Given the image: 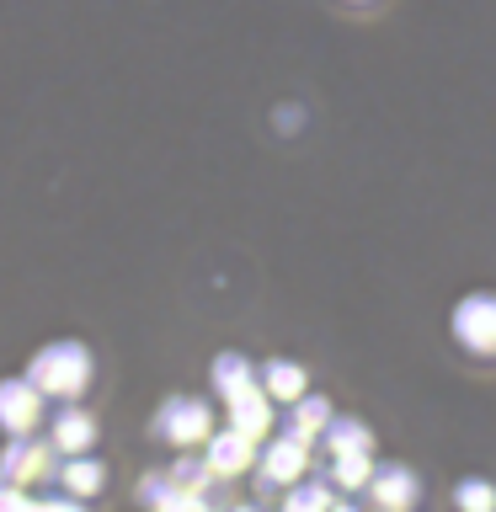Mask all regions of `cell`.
Segmentation results:
<instances>
[{
	"label": "cell",
	"mask_w": 496,
	"mask_h": 512,
	"mask_svg": "<svg viewBox=\"0 0 496 512\" xmlns=\"http://www.w3.org/2000/svg\"><path fill=\"white\" fill-rule=\"evenodd\" d=\"M454 507L459 512H496V486L486 475H464L454 486Z\"/></svg>",
	"instance_id": "cell-17"
},
{
	"label": "cell",
	"mask_w": 496,
	"mask_h": 512,
	"mask_svg": "<svg viewBox=\"0 0 496 512\" xmlns=\"http://www.w3.org/2000/svg\"><path fill=\"white\" fill-rule=\"evenodd\" d=\"M96 443V422L86 411H75V406H64L54 416V448H64V454H86V448Z\"/></svg>",
	"instance_id": "cell-13"
},
{
	"label": "cell",
	"mask_w": 496,
	"mask_h": 512,
	"mask_svg": "<svg viewBox=\"0 0 496 512\" xmlns=\"http://www.w3.org/2000/svg\"><path fill=\"white\" fill-rule=\"evenodd\" d=\"M368 502L379 512H416V502H422V475L406 470V464H374Z\"/></svg>",
	"instance_id": "cell-5"
},
{
	"label": "cell",
	"mask_w": 496,
	"mask_h": 512,
	"mask_svg": "<svg viewBox=\"0 0 496 512\" xmlns=\"http://www.w3.org/2000/svg\"><path fill=\"white\" fill-rule=\"evenodd\" d=\"M331 512H358V507H347V502H336V507H331Z\"/></svg>",
	"instance_id": "cell-20"
},
{
	"label": "cell",
	"mask_w": 496,
	"mask_h": 512,
	"mask_svg": "<svg viewBox=\"0 0 496 512\" xmlns=\"http://www.w3.org/2000/svg\"><path fill=\"white\" fill-rule=\"evenodd\" d=\"M224 406H230V427H240L246 438H256V443H262L267 432H272V395L262 390V384H251V390L230 395Z\"/></svg>",
	"instance_id": "cell-8"
},
{
	"label": "cell",
	"mask_w": 496,
	"mask_h": 512,
	"mask_svg": "<svg viewBox=\"0 0 496 512\" xmlns=\"http://www.w3.org/2000/svg\"><path fill=\"white\" fill-rule=\"evenodd\" d=\"M256 464H262V480H272V486H294V480H304V470H310V443L283 427L278 438H262Z\"/></svg>",
	"instance_id": "cell-4"
},
{
	"label": "cell",
	"mask_w": 496,
	"mask_h": 512,
	"mask_svg": "<svg viewBox=\"0 0 496 512\" xmlns=\"http://www.w3.org/2000/svg\"><path fill=\"white\" fill-rule=\"evenodd\" d=\"M38 411H43V390L32 379H6L0 384V432L27 438L32 422H38Z\"/></svg>",
	"instance_id": "cell-7"
},
{
	"label": "cell",
	"mask_w": 496,
	"mask_h": 512,
	"mask_svg": "<svg viewBox=\"0 0 496 512\" xmlns=\"http://www.w3.org/2000/svg\"><path fill=\"white\" fill-rule=\"evenodd\" d=\"M256 438H246L240 427H224V432H208V443H203V459H208V470H214L219 480H235V475H246L251 464H256Z\"/></svg>",
	"instance_id": "cell-6"
},
{
	"label": "cell",
	"mask_w": 496,
	"mask_h": 512,
	"mask_svg": "<svg viewBox=\"0 0 496 512\" xmlns=\"http://www.w3.org/2000/svg\"><path fill=\"white\" fill-rule=\"evenodd\" d=\"M208 432H214V411L198 395H171L155 411V438H166L176 448H198V443H208Z\"/></svg>",
	"instance_id": "cell-3"
},
{
	"label": "cell",
	"mask_w": 496,
	"mask_h": 512,
	"mask_svg": "<svg viewBox=\"0 0 496 512\" xmlns=\"http://www.w3.org/2000/svg\"><path fill=\"white\" fill-rule=\"evenodd\" d=\"M336 502H331V486L320 475H304V480H294L288 486V496H283V507L278 512H331Z\"/></svg>",
	"instance_id": "cell-15"
},
{
	"label": "cell",
	"mask_w": 496,
	"mask_h": 512,
	"mask_svg": "<svg viewBox=\"0 0 496 512\" xmlns=\"http://www.w3.org/2000/svg\"><path fill=\"white\" fill-rule=\"evenodd\" d=\"M352 6H368V0H352Z\"/></svg>",
	"instance_id": "cell-22"
},
{
	"label": "cell",
	"mask_w": 496,
	"mask_h": 512,
	"mask_svg": "<svg viewBox=\"0 0 496 512\" xmlns=\"http://www.w3.org/2000/svg\"><path fill=\"white\" fill-rule=\"evenodd\" d=\"M155 512H214V507H208V491H192V486H176L171 480V491L155 502Z\"/></svg>",
	"instance_id": "cell-18"
},
{
	"label": "cell",
	"mask_w": 496,
	"mask_h": 512,
	"mask_svg": "<svg viewBox=\"0 0 496 512\" xmlns=\"http://www.w3.org/2000/svg\"><path fill=\"white\" fill-rule=\"evenodd\" d=\"M448 331H454V342L464 352H475V358H496V294H491V288L464 294L454 304V315H448Z\"/></svg>",
	"instance_id": "cell-2"
},
{
	"label": "cell",
	"mask_w": 496,
	"mask_h": 512,
	"mask_svg": "<svg viewBox=\"0 0 496 512\" xmlns=\"http://www.w3.org/2000/svg\"><path fill=\"white\" fill-rule=\"evenodd\" d=\"M208 379H214V390L230 400V395H240V390H251V384H256V363L246 358V352H235V347H230V352H219V358H214Z\"/></svg>",
	"instance_id": "cell-11"
},
{
	"label": "cell",
	"mask_w": 496,
	"mask_h": 512,
	"mask_svg": "<svg viewBox=\"0 0 496 512\" xmlns=\"http://www.w3.org/2000/svg\"><path fill=\"white\" fill-rule=\"evenodd\" d=\"M262 390L278 400V406H294V400L310 390V374H304V363H294V358H267L262 363Z\"/></svg>",
	"instance_id": "cell-9"
},
{
	"label": "cell",
	"mask_w": 496,
	"mask_h": 512,
	"mask_svg": "<svg viewBox=\"0 0 496 512\" xmlns=\"http://www.w3.org/2000/svg\"><path fill=\"white\" fill-rule=\"evenodd\" d=\"M331 480L342 491H368V480H374V454L358 448V454H331Z\"/></svg>",
	"instance_id": "cell-16"
},
{
	"label": "cell",
	"mask_w": 496,
	"mask_h": 512,
	"mask_svg": "<svg viewBox=\"0 0 496 512\" xmlns=\"http://www.w3.org/2000/svg\"><path fill=\"white\" fill-rule=\"evenodd\" d=\"M27 379L38 384L43 395L75 400V395L91 384V352L80 347V342H48L38 358L27 363Z\"/></svg>",
	"instance_id": "cell-1"
},
{
	"label": "cell",
	"mask_w": 496,
	"mask_h": 512,
	"mask_svg": "<svg viewBox=\"0 0 496 512\" xmlns=\"http://www.w3.org/2000/svg\"><path fill=\"white\" fill-rule=\"evenodd\" d=\"M320 443H326V454H358V448L374 454V432H368L358 416H331L326 432H320Z\"/></svg>",
	"instance_id": "cell-12"
},
{
	"label": "cell",
	"mask_w": 496,
	"mask_h": 512,
	"mask_svg": "<svg viewBox=\"0 0 496 512\" xmlns=\"http://www.w3.org/2000/svg\"><path fill=\"white\" fill-rule=\"evenodd\" d=\"M230 512H262V507H230Z\"/></svg>",
	"instance_id": "cell-21"
},
{
	"label": "cell",
	"mask_w": 496,
	"mask_h": 512,
	"mask_svg": "<svg viewBox=\"0 0 496 512\" xmlns=\"http://www.w3.org/2000/svg\"><path fill=\"white\" fill-rule=\"evenodd\" d=\"M331 400L326 395H315V390H304L294 406H288V432H294V438H304V443H315L320 432H326V422H331Z\"/></svg>",
	"instance_id": "cell-10"
},
{
	"label": "cell",
	"mask_w": 496,
	"mask_h": 512,
	"mask_svg": "<svg viewBox=\"0 0 496 512\" xmlns=\"http://www.w3.org/2000/svg\"><path fill=\"white\" fill-rule=\"evenodd\" d=\"M59 480H64V491H70V496H96L107 486V470L96 459H86V454H70V459H64V470H59Z\"/></svg>",
	"instance_id": "cell-14"
},
{
	"label": "cell",
	"mask_w": 496,
	"mask_h": 512,
	"mask_svg": "<svg viewBox=\"0 0 496 512\" xmlns=\"http://www.w3.org/2000/svg\"><path fill=\"white\" fill-rule=\"evenodd\" d=\"M32 512H80V502H70V496L64 502H32Z\"/></svg>",
	"instance_id": "cell-19"
}]
</instances>
